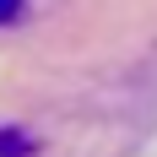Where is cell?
Listing matches in <instances>:
<instances>
[{
  "label": "cell",
  "instance_id": "cell-1",
  "mask_svg": "<svg viewBox=\"0 0 157 157\" xmlns=\"http://www.w3.org/2000/svg\"><path fill=\"white\" fill-rule=\"evenodd\" d=\"M16 6H22V0H0V22H6V16H16Z\"/></svg>",
  "mask_w": 157,
  "mask_h": 157
}]
</instances>
